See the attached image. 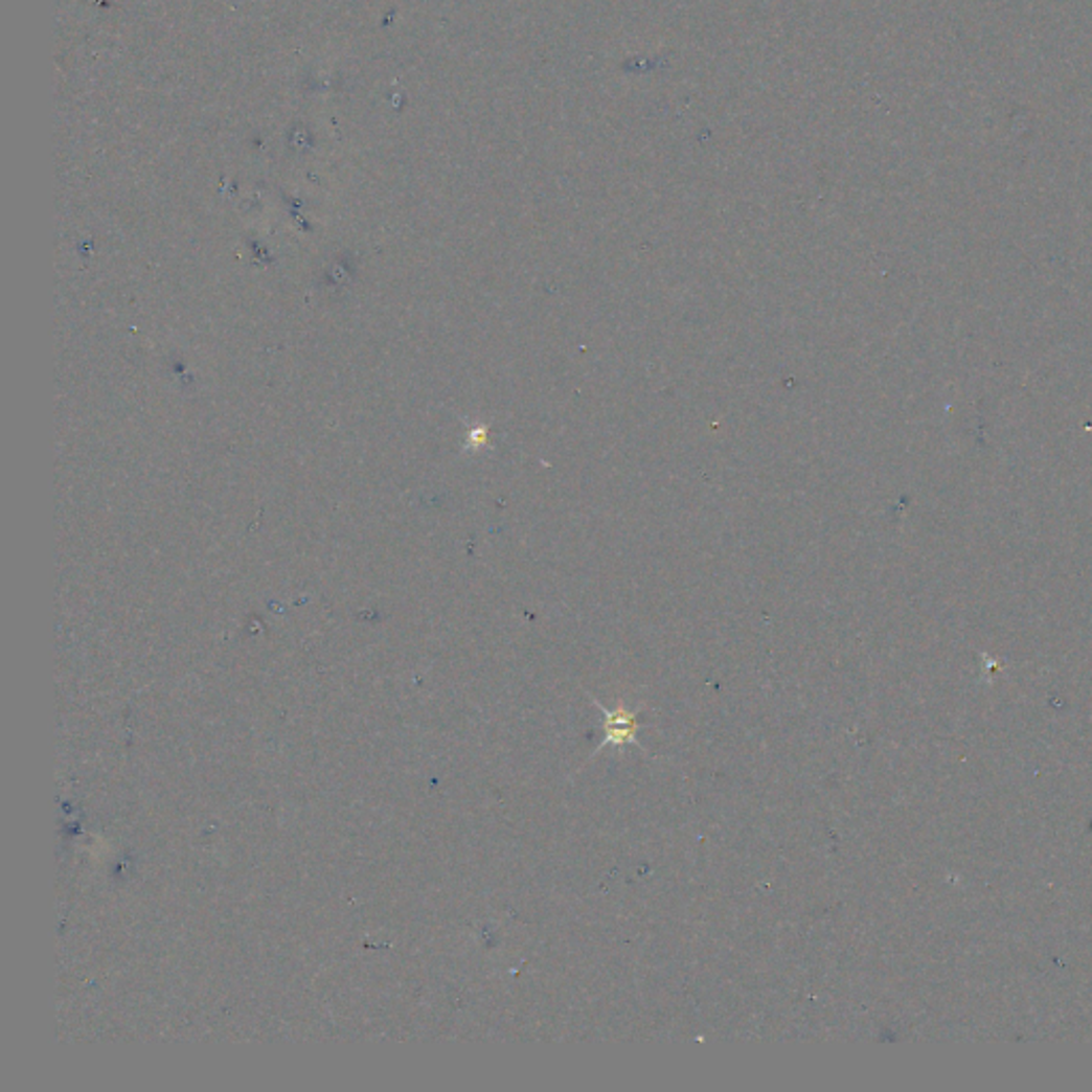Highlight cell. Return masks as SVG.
Segmentation results:
<instances>
[{"instance_id":"cell-1","label":"cell","mask_w":1092,"mask_h":1092,"mask_svg":"<svg viewBox=\"0 0 1092 1092\" xmlns=\"http://www.w3.org/2000/svg\"><path fill=\"white\" fill-rule=\"evenodd\" d=\"M595 704L602 708V715H605V724H602V730H605V741L602 745H599V749L607 747V745H615V747H621V745H630V743H638V713L636 711H630V708L625 706H617L615 711H611V708L602 706L597 700Z\"/></svg>"}]
</instances>
